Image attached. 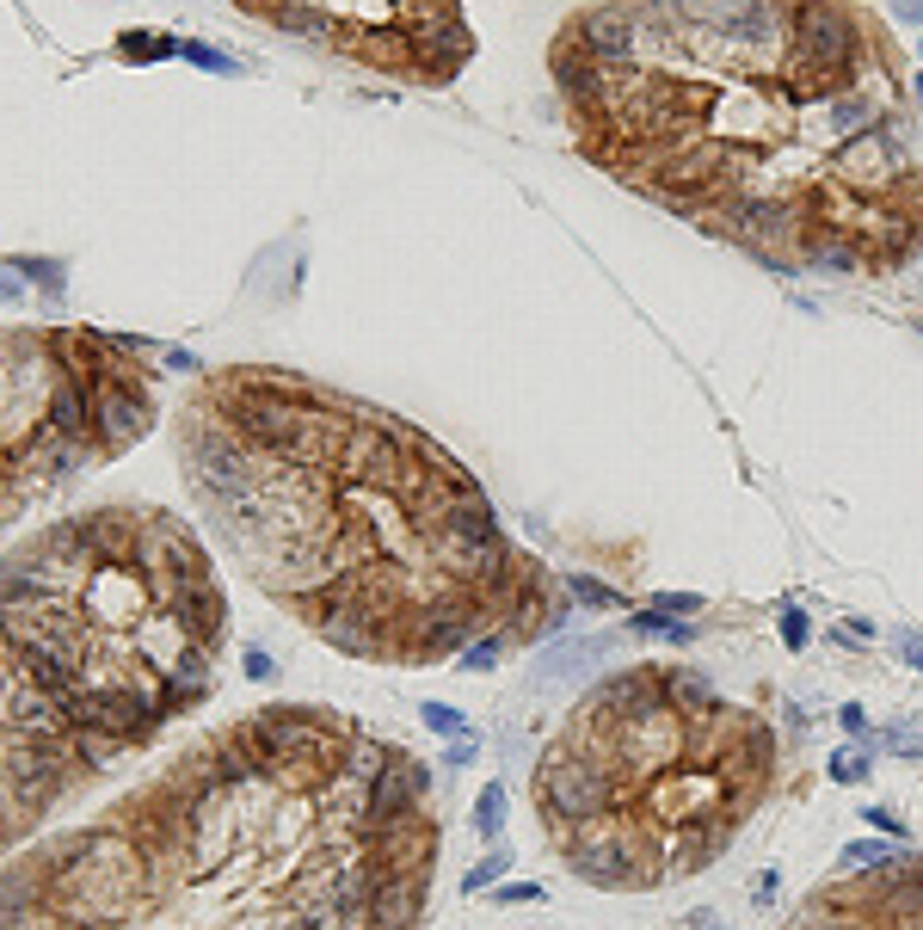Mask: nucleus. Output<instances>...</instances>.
<instances>
[{"instance_id": "nucleus-1", "label": "nucleus", "mask_w": 923, "mask_h": 930, "mask_svg": "<svg viewBox=\"0 0 923 930\" xmlns=\"http://www.w3.org/2000/svg\"><path fill=\"white\" fill-rule=\"evenodd\" d=\"M548 75L597 174L776 278L923 253L917 75L862 0H579Z\"/></svg>"}, {"instance_id": "nucleus-2", "label": "nucleus", "mask_w": 923, "mask_h": 930, "mask_svg": "<svg viewBox=\"0 0 923 930\" xmlns=\"http://www.w3.org/2000/svg\"><path fill=\"white\" fill-rule=\"evenodd\" d=\"M179 468L265 598L369 665L536 647L567 585L499 524L480 481L413 419L277 364L198 383Z\"/></svg>"}, {"instance_id": "nucleus-3", "label": "nucleus", "mask_w": 923, "mask_h": 930, "mask_svg": "<svg viewBox=\"0 0 923 930\" xmlns=\"http://www.w3.org/2000/svg\"><path fill=\"white\" fill-rule=\"evenodd\" d=\"M782 771L757 709L696 665L641 660L609 672L542 745L529 795L548 851L604 893H659L733 851Z\"/></svg>"}, {"instance_id": "nucleus-4", "label": "nucleus", "mask_w": 923, "mask_h": 930, "mask_svg": "<svg viewBox=\"0 0 923 930\" xmlns=\"http://www.w3.org/2000/svg\"><path fill=\"white\" fill-rule=\"evenodd\" d=\"M247 19L400 87H449L475 62L462 0H235Z\"/></svg>"}, {"instance_id": "nucleus-5", "label": "nucleus", "mask_w": 923, "mask_h": 930, "mask_svg": "<svg viewBox=\"0 0 923 930\" xmlns=\"http://www.w3.org/2000/svg\"><path fill=\"white\" fill-rule=\"evenodd\" d=\"M782 930H923V851L818 881Z\"/></svg>"}, {"instance_id": "nucleus-6", "label": "nucleus", "mask_w": 923, "mask_h": 930, "mask_svg": "<svg viewBox=\"0 0 923 930\" xmlns=\"http://www.w3.org/2000/svg\"><path fill=\"white\" fill-rule=\"evenodd\" d=\"M179 50H185V38H148V31H123L118 38L123 62H172Z\"/></svg>"}, {"instance_id": "nucleus-7", "label": "nucleus", "mask_w": 923, "mask_h": 930, "mask_svg": "<svg viewBox=\"0 0 923 930\" xmlns=\"http://www.w3.org/2000/svg\"><path fill=\"white\" fill-rule=\"evenodd\" d=\"M7 266L26 271V284H43V296H50V303H62V290H68L62 259H26V253H19V259H7Z\"/></svg>"}, {"instance_id": "nucleus-8", "label": "nucleus", "mask_w": 923, "mask_h": 930, "mask_svg": "<svg viewBox=\"0 0 923 930\" xmlns=\"http://www.w3.org/2000/svg\"><path fill=\"white\" fill-rule=\"evenodd\" d=\"M499 825H505V789L487 783V789H480V801H475V832L480 838H499Z\"/></svg>"}, {"instance_id": "nucleus-9", "label": "nucleus", "mask_w": 923, "mask_h": 930, "mask_svg": "<svg viewBox=\"0 0 923 930\" xmlns=\"http://www.w3.org/2000/svg\"><path fill=\"white\" fill-rule=\"evenodd\" d=\"M179 62H191V68H210V75H235V56L210 50V43H185V50H179Z\"/></svg>"}, {"instance_id": "nucleus-10", "label": "nucleus", "mask_w": 923, "mask_h": 930, "mask_svg": "<svg viewBox=\"0 0 923 930\" xmlns=\"http://www.w3.org/2000/svg\"><path fill=\"white\" fill-rule=\"evenodd\" d=\"M505 863H512V857L505 851H493V857H480L475 869H468V881H462V893H480V888H493V881L505 875Z\"/></svg>"}, {"instance_id": "nucleus-11", "label": "nucleus", "mask_w": 923, "mask_h": 930, "mask_svg": "<svg viewBox=\"0 0 923 930\" xmlns=\"http://www.w3.org/2000/svg\"><path fill=\"white\" fill-rule=\"evenodd\" d=\"M419 715H425V728L449 733V740H462V733H468V721H462V709H449V703H425Z\"/></svg>"}, {"instance_id": "nucleus-12", "label": "nucleus", "mask_w": 923, "mask_h": 930, "mask_svg": "<svg viewBox=\"0 0 923 930\" xmlns=\"http://www.w3.org/2000/svg\"><path fill=\"white\" fill-rule=\"evenodd\" d=\"M782 641H788L794 653L813 641V629H806V611H801V604H782Z\"/></svg>"}, {"instance_id": "nucleus-13", "label": "nucleus", "mask_w": 923, "mask_h": 930, "mask_svg": "<svg viewBox=\"0 0 923 930\" xmlns=\"http://www.w3.org/2000/svg\"><path fill=\"white\" fill-rule=\"evenodd\" d=\"M831 776H837V783H862L869 764H862V752H837V758H831Z\"/></svg>"}, {"instance_id": "nucleus-14", "label": "nucleus", "mask_w": 923, "mask_h": 930, "mask_svg": "<svg viewBox=\"0 0 923 930\" xmlns=\"http://www.w3.org/2000/svg\"><path fill=\"white\" fill-rule=\"evenodd\" d=\"M881 857H893V851H886V844H844L850 869H869V863H881Z\"/></svg>"}, {"instance_id": "nucleus-15", "label": "nucleus", "mask_w": 923, "mask_h": 930, "mask_svg": "<svg viewBox=\"0 0 923 930\" xmlns=\"http://www.w3.org/2000/svg\"><path fill=\"white\" fill-rule=\"evenodd\" d=\"M536 900H542L536 881H529V888H524V881H517V888H499V906H536Z\"/></svg>"}, {"instance_id": "nucleus-16", "label": "nucleus", "mask_w": 923, "mask_h": 930, "mask_svg": "<svg viewBox=\"0 0 923 930\" xmlns=\"http://www.w3.org/2000/svg\"><path fill=\"white\" fill-rule=\"evenodd\" d=\"M573 598H585V604H616V592H604V585H592V580H573Z\"/></svg>"}, {"instance_id": "nucleus-17", "label": "nucleus", "mask_w": 923, "mask_h": 930, "mask_svg": "<svg viewBox=\"0 0 923 930\" xmlns=\"http://www.w3.org/2000/svg\"><path fill=\"white\" fill-rule=\"evenodd\" d=\"M240 665H247V679H271V660H265L259 647H247V653H240Z\"/></svg>"}, {"instance_id": "nucleus-18", "label": "nucleus", "mask_w": 923, "mask_h": 930, "mask_svg": "<svg viewBox=\"0 0 923 930\" xmlns=\"http://www.w3.org/2000/svg\"><path fill=\"white\" fill-rule=\"evenodd\" d=\"M893 13L905 19V26H923V0H893Z\"/></svg>"}, {"instance_id": "nucleus-19", "label": "nucleus", "mask_w": 923, "mask_h": 930, "mask_svg": "<svg viewBox=\"0 0 923 930\" xmlns=\"http://www.w3.org/2000/svg\"><path fill=\"white\" fill-rule=\"evenodd\" d=\"M869 825H881V832H893V838L905 832V825H899V820H893V813H886V808H869Z\"/></svg>"}, {"instance_id": "nucleus-20", "label": "nucleus", "mask_w": 923, "mask_h": 930, "mask_svg": "<svg viewBox=\"0 0 923 930\" xmlns=\"http://www.w3.org/2000/svg\"><path fill=\"white\" fill-rule=\"evenodd\" d=\"M917 333H923V320H917Z\"/></svg>"}]
</instances>
